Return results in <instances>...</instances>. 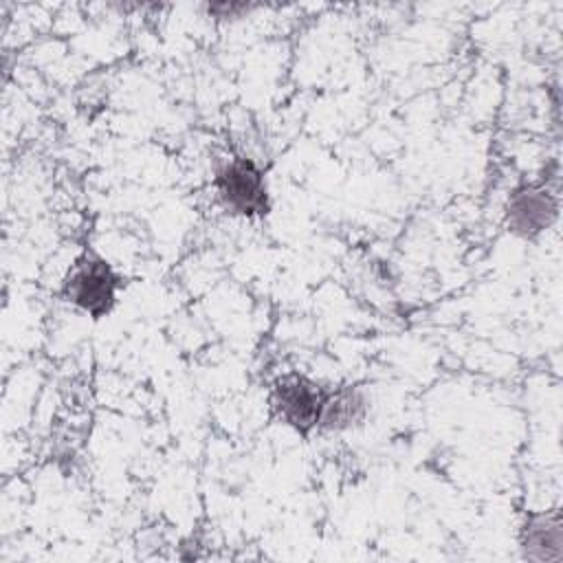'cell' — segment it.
Instances as JSON below:
<instances>
[{"label":"cell","mask_w":563,"mask_h":563,"mask_svg":"<svg viewBox=\"0 0 563 563\" xmlns=\"http://www.w3.org/2000/svg\"><path fill=\"white\" fill-rule=\"evenodd\" d=\"M369 416V394L358 383H341L328 389L319 427L321 433H343L361 427Z\"/></svg>","instance_id":"6"},{"label":"cell","mask_w":563,"mask_h":563,"mask_svg":"<svg viewBox=\"0 0 563 563\" xmlns=\"http://www.w3.org/2000/svg\"><path fill=\"white\" fill-rule=\"evenodd\" d=\"M328 389L330 387L312 380L306 374H299V372L282 374L273 380L268 391L271 413L277 422L308 438L319 427Z\"/></svg>","instance_id":"3"},{"label":"cell","mask_w":563,"mask_h":563,"mask_svg":"<svg viewBox=\"0 0 563 563\" xmlns=\"http://www.w3.org/2000/svg\"><path fill=\"white\" fill-rule=\"evenodd\" d=\"M213 189L220 207L231 216L251 220L271 211L266 174L249 156L222 158L213 169Z\"/></svg>","instance_id":"1"},{"label":"cell","mask_w":563,"mask_h":563,"mask_svg":"<svg viewBox=\"0 0 563 563\" xmlns=\"http://www.w3.org/2000/svg\"><path fill=\"white\" fill-rule=\"evenodd\" d=\"M521 556L539 563L563 561V515L559 508L526 515L519 530Z\"/></svg>","instance_id":"5"},{"label":"cell","mask_w":563,"mask_h":563,"mask_svg":"<svg viewBox=\"0 0 563 563\" xmlns=\"http://www.w3.org/2000/svg\"><path fill=\"white\" fill-rule=\"evenodd\" d=\"M121 277L108 260L95 253L79 255L62 279V299L92 319L108 317L117 306Z\"/></svg>","instance_id":"2"},{"label":"cell","mask_w":563,"mask_h":563,"mask_svg":"<svg viewBox=\"0 0 563 563\" xmlns=\"http://www.w3.org/2000/svg\"><path fill=\"white\" fill-rule=\"evenodd\" d=\"M559 218V196L545 183L515 187L504 205L506 229L521 240H537Z\"/></svg>","instance_id":"4"},{"label":"cell","mask_w":563,"mask_h":563,"mask_svg":"<svg viewBox=\"0 0 563 563\" xmlns=\"http://www.w3.org/2000/svg\"><path fill=\"white\" fill-rule=\"evenodd\" d=\"M251 9H253V4H249V2H213V4H207V13L213 15V18H242Z\"/></svg>","instance_id":"7"}]
</instances>
